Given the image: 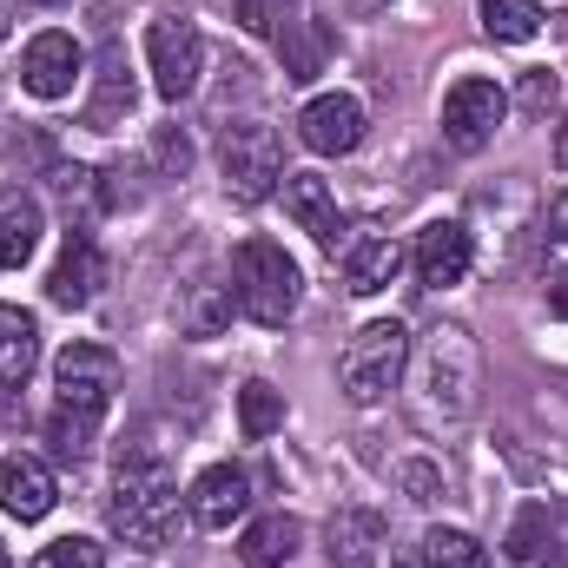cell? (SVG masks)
<instances>
[{
	"instance_id": "30",
	"label": "cell",
	"mask_w": 568,
	"mask_h": 568,
	"mask_svg": "<svg viewBox=\"0 0 568 568\" xmlns=\"http://www.w3.org/2000/svg\"><path fill=\"white\" fill-rule=\"evenodd\" d=\"M397 483H404V496H410V503H443V469H429V463H404V469H397Z\"/></svg>"
},
{
	"instance_id": "14",
	"label": "cell",
	"mask_w": 568,
	"mask_h": 568,
	"mask_svg": "<svg viewBox=\"0 0 568 568\" xmlns=\"http://www.w3.org/2000/svg\"><path fill=\"white\" fill-rule=\"evenodd\" d=\"M284 212L324 245V252H337V245H351L344 239V212H337V192H331V179H317V172H284Z\"/></svg>"
},
{
	"instance_id": "12",
	"label": "cell",
	"mask_w": 568,
	"mask_h": 568,
	"mask_svg": "<svg viewBox=\"0 0 568 568\" xmlns=\"http://www.w3.org/2000/svg\"><path fill=\"white\" fill-rule=\"evenodd\" d=\"M185 509H192V523H199V529H232V523H245V516H252V476H245L239 463H212V469L192 483Z\"/></svg>"
},
{
	"instance_id": "24",
	"label": "cell",
	"mask_w": 568,
	"mask_h": 568,
	"mask_svg": "<svg viewBox=\"0 0 568 568\" xmlns=\"http://www.w3.org/2000/svg\"><path fill=\"white\" fill-rule=\"evenodd\" d=\"M53 192H60V212L73 219V232H93V219H100V172L60 165L53 172Z\"/></svg>"
},
{
	"instance_id": "7",
	"label": "cell",
	"mask_w": 568,
	"mask_h": 568,
	"mask_svg": "<svg viewBox=\"0 0 568 568\" xmlns=\"http://www.w3.org/2000/svg\"><path fill=\"white\" fill-rule=\"evenodd\" d=\"M145 67H152V87H159L165 100H192V93H199V73H205V40H199V27L179 20V13L152 20V27H145Z\"/></svg>"
},
{
	"instance_id": "23",
	"label": "cell",
	"mask_w": 568,
	"mask_h": 568,
	"mask_svg": "<svg viewBox=\"0 0 568 568\" xmlns=\"http://www.w3.org/2000/svg\"><path fill=\"white\" fill-rule=\"evenodd\" d=\"M476 13H483V33L503 40V47H523V40L542 33V7L536 0H483Z\"/></svg>"
},
{
	"instance_id": "1",
	"label": "cell",
	"mask_w": 568,
	"mask_h": 568,
	"mask_svg": "<svg viewBox=\"0 0 568 568\" xmlns=\"http://www.w3.org/2000/svg\"><path fill=\"white\" fill-rule=\"evenodd\" d=\"M113 390H120V357L106 344H67L60 364H53V417L47 436L67 463H80L93 449V436L113 410Z\"/></svg>"
},
{
	"instance_id": "10",
	"label": "cell",
	"mask_w": 568,
	"mask_h": 568,
	"mask_svg": "<svg viewBox=\"0 0 568 568\" xmlns=\"http://www.w3.org/2000/svg\"><path fill=\"white\" fill-rule=\"evenodd\" d=\"M297 140L311 145L317 159H344L364 145V106L351 93H317L304 113H297Z\"/></svg>"
},
{
	"instance_id": "16",
	"label": "cell",
	"mask_w": 568,
	"mask_h": 568,
	"mask_svg": "<svg viewBox=\"0 0 568 568\" xmlns=\"http://www.w3.org/2000/svg\"><path fill=\"white\" fill-rule=\"evenodd\" d=\"M397 272H404V245H397L390 232H357V239L344 245V291H351V297L390 291Z\"/></svg>"
},
{
	"instance_id": "36",
	"label": "cell",
	"mask_w": 568,
	"mask_h": 568,
	"mask_svg": "<svg viewBox=\"0 0 568 568\" xmlns=\"http://www.w3.org/2000/svg\"><path fill=\"white\" fill-rule=\"evenodd\" d=\"M0 568H13V556H7V549H0Z\"/></svg>"
},
{
	"instance_id": "15",
	"label": "cell",
	"mask_w": 568,
	"mask_h": 568,
	"mask_svg": "<svg viewBox=\"0 0 568 568\" xmlns=\"http://www.w3.org/2000/svg\"><path fill=\"white\" fill-rule=\"evenodd\" d=\"M377 549H384V516H377V509L337 503V509L324 516V556H331V568H364Z\"/></svg>"
},
{
	"instance_id": "18",
	"label": "cell",
	"mask_w": 568,
	"mask_h": 568,
	"mask_svg": "<svg viewBox=\"0 0 568 568\" xmlns=\"http://www.w3.org/2000/svg\"><path fill=\"white\" fill-rule=\"evenodd\" d=\"M53 503H60V489H53V469H47L40 456H7V463H0V509H7V516L40 523Z\"/></svg>"
},
{
	"instance_id": "35",
	"label": "cell",
	"mask_w": 568,
	"mask_h": 568,
	"mask_svg": "<svg viewBox=\"0 0 568 568\" xmlns=\"http://www.w3.org/2000/svg\"><path fill=\"white\" fill-rule=\"evenodd\" d=\"M0 40H7V0H0Z\"/></svg>"
},
{
	"instance_id": "37",
	"label": "cell",
	"mask_w": 568,
	"mask_h": 568,
	"mask_svg": "<svg viewBox=\"0 0 568 568\" xmlns=\"http://www.w3.org/2000/svg\"><path fill=\"white\" fill-rule=\"evenodd\" d=\"M33 7H60V0H33Z\"/></svg>"
},
{
	"instance_id": "33",
	"label": "cell",
	"mask_w": 568,
	"mask_h": 568,
	"mask_svg": "<svg viewBox=\"0 0 568 568\" xmlns=\"http://www.w3.org/2000/svg\"><path fill=\"white\" fill-rule=\"evenodd\" d=\"M549 311H556V317H568V272L549 284Z\"/></svg>"
},
{
	"instance_id": "20",
	"label": "cell",
	"mask_w": 568,
	"mask_h": 568,
	"mask_svg": "<svg viewBox=\"0 0 568 568\" xmlns=\"http://www.w3.org/2000/svg\"><path fill=\"white\" fill-rule=\"evenodd\" d=\"M40 364V324L20 304H0V390H20Z\"/></svg>"
},
{
	"instance_id": "25",
	"label": "cell",
	"mask_w": 568,
	"mask_h": 568,
	"mask_svg": "<svg viewBox=\"0 0 568 568\" xmlns=\"http://www.w3.org/2000/svg\"><path fill=\"white\" fill-rule=\"evenodd\" d=\"M239 429H245L252 443H265L272 429H284V390H272L265 377H252V384L239 390Z\"/></svg>"
},
{
	"instance_id": "27",
	"label": "cell",
	"mask_w": 568,
	"mask_h": 568,
	"mask_svg": "<svg viewBox=\"0 0 568 568\" xmlns=\"http://www.w3.org/2000/svg\"><path fill=\"white\" fill-rule=\"evenodd\" d=\"M503 549H509V562H536V556H542V549H549V509H542V503H529V509H523V516H516V529H509V542H503Z\"/></svg>"
},
{
	"instance_id": "28",
	"label": "cell",
	"mask_w": 568,
	"mask_h": 568,
	"mask_svg": "<svg viewBox=\"0 0 568 568\" xmlns=\"http://www.w3.org/2000/svg\"><path fill=\"white\" fill-rule=\"evenodd\" d=\"M33 568H106V549L100 542H87V536H60V542H47L40 549V562Z\"/></svg>"
},
{
	"instance_id": "34",
	"label": "cell",
	"mask_w": 568,
	"mask_h": 568,
	"mask_svg": "<svg viewBox=\"0 0 568 568\" xmlns=\"http://www.w3.org/2000/svg\"><path fill=\"white\" fill-rule=\"evenodd\" d=\"M556 165H562V172H568V126H562V133H556Z\"/></svg>"
},
{
	"instance_id": "3",
	"label": "cell",
	"mask_w": 568,
	"mask_h": 568,
	"mask_svg": "<svg viewBox=\"0 0 568 568\" xmlns=\"http://www.w3.org/2000/svg\"><path fill=\"white\" fill-rule=\"evenodd\" d=\"M172 516H179V483H172V463L159 449H120V469H113V503H106V523L120 542L133 549H159L172 536Z\"/></svg>"
},
{
	"instance_id": "26",
	"label": "cell",
	"mask_w": 568,
	"mask_h": 568,
	"mask_svg": "<svg viewBox=\"0 0 568 568\" xmlns=\"http://www.w3.org/2000/svg\"><path fill=\"white\" fill-rule=\"evenodd\" d=\"M424 568H489V549L463 529H429L424 536Z\"/></svg>"
},
{
	"instance_id": "32",
	"label": "cell",
	"mask_w": 568,
	"mask_h": 568,
	"mask_svg": "<svg viewBox=\"0 0 568 568\" xmlns=\"http://www.w3.org/2000/svg\"><path fill=\"white\" fill-rule=\"evenodd\" d=\"M529 106H549L556 100V73H529V93H523Z\"/></svg>"
},
{
	"instance_id": "38",
	"label": "cell",
	"mask_w": 568,
	"mask_h": 568,
	"mask_svg": "<svg viewBox=\"0 0 568 568\" xmlns=\"http://www.w3.org/2000/svg\"><path fill=\"white\" fill-rule=\"evenodd\" d=\"M397 568H424V562H397Z\"/></svg>"
},
{
	"instance_id": "9",
	"label": "cell",
	"mask_w": 568,
	"mask_h": 568,
	"mask_svg": "<svg viewBox=\"0 0 568 568\" xmlns=\"http://www.w3.org/2000/svg\"><path fill=\"white\" fill-rule=\"evenodd\" d=\"M80 67H87L80 40L60 33V27H47V33H33L27 53H20V87H27L33 100H67L73 80H80Z\"/></svg>"
},
{
	"instance_id": "21",
	"label": "cell",
	"mask_w": 568,
	"mask_h": 568,
	"mask_svg": "<svg viewBox=\"0 0 568 568\" xmlns=\"http://www.w3.org/2000/svg\"><path fill=\"white\" fill-rule=\"evenodd\" d=\"M297 516H258L252 529H245V542H239V562L245 568H284L297 556Z\"/></svg>"
},
{
	"instance_id": "2",
	"label": "cell",
	"mask_w": 568,
	"mask_h": 568,
	"mask_svg": "<svg viewBox=\"0 0 568 568\" xmlns=\"http://www.w3.org/2000/svg\"><path fill=\"white\" fill-rule=\"evenodd\" d=\"M476 384H483L476 337L463 324H436L417 344V357H410V410H417V424L429 429L463 424L476 410Z\"/></svg>"
},
{
	"instance_id": "29",
	"label": "cell",
	"mask_w": 568,
	"mask_h": 568,
	"mask_svg": "<svg viewBox=\"0 0 568 568\" xmlns=\"http://www.w3.org/2000/svg\"><path fill=\"white\" fill-rule=\"evenodd\" d=\"M152 165H159L165 179H185V172H192V140H185L179 126H159V133H152Z\"/></svg>"
},
{
	"instance_id": "4",
	"label": "cell",
	"mask_w": 568,
	"mask_h": 568,
	"mask_svg": "<svg viewBox=\"0 0 568 568\" xmlns=\"http://www.w3.org/2000/svg\"><path fill=\"white\" fill-rule=\"evenodd\" d=\"M232 297H239V311H245L252 324L278 331V324H291V311H297V297H304V278H297V265H291L284 245L245 239V245L232 252Z\"/></svg>"
},
{
	"instance_id": "8",
	"label": "cell",
	"mask_w": 568,
	"mask_h": 568,
	"mask_svg": "<svg viewBox=\"0 0 568 568\" xmlns=\"http://www.w3.org/2000/svg\"><path fill=\"white\" fill-rule=\"evenodd\" d=\"M503 120H509V93L496 80H483V73H469V80H456L443 93V140L456 152H483L503 133Z\"/></svg>"
},
{
	"instance_id": "19",
	"label": "cell",
	"mask_w": 568,
	"mask_h": 568,
	"mask_svg": "<svg viewBox=\"0 0 568 568\" xmlns=\"http://www.w3.org/2000/svg\"><path fill=\"white\" fill-rule=\"evenodd\" d=\"M47 219H40V199L33 192H0V272H20L40 245Z\"/></svg>"
},
{
	"instance_id": "5",
	"label": "cell",
	"mask_w": 568,
	"mask_h": 568,
	"mask_svg": "<svg viewBox=\"0 0 568 568\" xmlns=\"http://www.w3.org/2000/svg\"><path fill=\"white\" fill-rule=\"evenodd\" d=\"M404 371H410V331H404L397 317H377V324H364V331L344 344V357H337V390H344L351 404H384V397L404 384Z\"/></svg>"
},
{
	"instance_id": "17",
	"label": "cell",
	"mask_w": 568,
	"mask_h": 568,
	"mask_svg": "<svg viewBox=\"0 0 568 568\" xmlns=\"http://www.w3.org/2000/svg\"><path fill=\"white\" fill-rule=\"evenodd\" d=\"M133 60H126V47L120 40H106L100 47V73H93V100H87V126L93 133H113L126 113H133Z\"/></svg>"
},
{
	"instance_id": "31",
	"label": "cell",
	"mask_w": 568,
	"mask_h": 568,
	"mask_svg": "<svg viewBox=\"0 0 568 568\" xmlns=\"http://www.w3.org/2000/svg\"><path fill=\"white\" fill-rule=\"evenodd\" d=\"M542 258H556V265L568 258V192L549 205V219H542Z\"/></svg>"
},
{
	"instance_id": "13",
	"label": "cell",
	"mask_w": 568,
	"mask_h": 568,
	"mask_svg": "<svg viewBox=\"0 0 568 568\" xmlns=\"http://www.w3.org/2000/svg\"><path fill=\"white\" fill-rule=\"evenodd\" d=\"M100 284H106V258H100L93 232H67L60 265L47 272V297H53L60 311H87V304L100 297Z\"/></svg>"
},
{
	"instance_id": "6",
	"label": "cell",
	"mask_w": 568,
	"mask_h": 568,
	"mask_svg": "<svg viewBox=\"0 0 568 568\" xmlns=\"http://www.w3.org/2000/svg\"><path fill=\"white\" fill-rule=\"evenodd\" d=\"M219 172H225V192H232L239 205H265V199L284 185L278 133H272V126H258V120L225 126V140H219Z\"/></svg>"
},
{
	"instance_id": "11",
	"label": "cell",
	"mask_w": 568,
	"mask_h": 568,
	"mask_svg": "<svg viewBox=\"0 0 568 568\" xmlns=\"http://www.w3.org/2000/svg\"><path fill=\"white\" fill-rule=\"evenodd\" d=\"M410 265H417V284H424V291H449V284L469 278V265H476V239H469L456 219H436V225L417 232Z\"/></svg>"
},
{
	"instance_id": "22",
	"label": "cell",
	"mask_w": 568,
	"mask_h": 568,
	"mask_svg": "<svg viewBox=\"0 0 568 568\" xmlns=\"http://www.w3.org/2000/svg\"><path fill=\"white\" fill-rule=\"evenodd\" d=\"M179 324H185V337H219L232 324V284L192 278L185 284V304H179Z\"/></svg>"
}]
</instances>
